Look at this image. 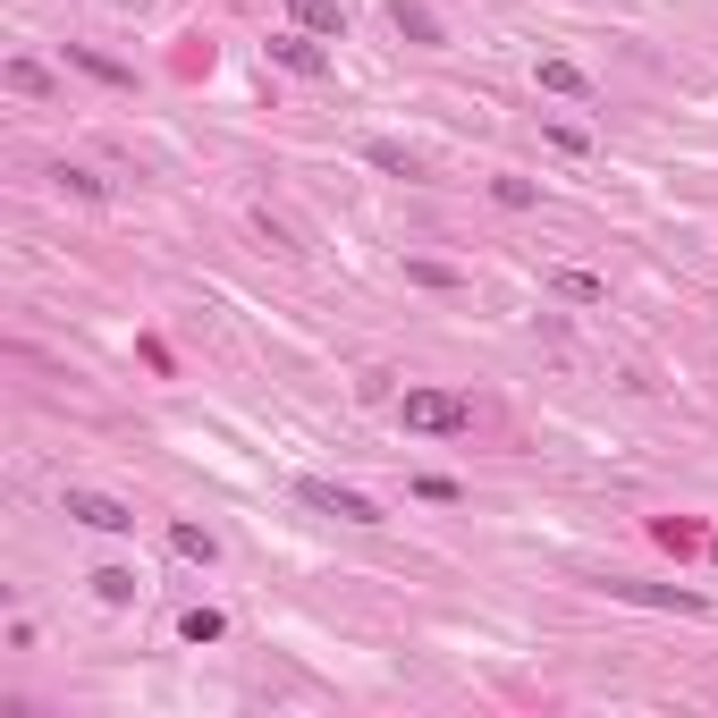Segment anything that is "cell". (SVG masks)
<instances>
[{
  "label": "cell",
  "instance_id": "6",
  "mask_svg": "<svg viewBox=\"0 0 718 718\" xmlns=\"http://www.w3.org/2000/svg\"><path fill=\"white\" fill-rule=\"evenodd\" d=\"M169 550L187 558V567H212V558H220V541H212L203 525H169Z\"/></svg>",
  "mask_w": 718,
  "mask_h": 718
},
{
  "label": "cell",
  "instance_id": "8",
  "mask_svg": "<svg viewBox=\"0 0 718 718\" xmlns=\"http://www.w3.org/2000/svg\"><path fill=\"white\" fill-rule=\"evenodd\" d=\"M541 85H550V94H574V102L592 94V76L574 68V60H541Z\"/></svg>",
  "mask_w": 718,
  "mask_h": 718
},
{
  "label": "cell",
  "instance_id": "14",
  "mask_svg": "<svg viewBox=\"0 0 718 718\" xmlns=\"http://www.w3.org/2000/svg\"><path fill=\"white\" fill-rule=\"evenodd\" d=\"M9 85H18V94H51V76L34 68V60H9Z\"/></svg>",
  "mask_w": 718,
  "mask_h": 718
},
{
  "label": "cell",
  "instance_id": "9",
  "mask_svg": "<svg viewBox=\"0 0 718 718\" xmlns=\"http://www.w3.org/2000/svg\"><path fill=\"white\" fill-rule=\"evenodd\" d=\"M389 25H398L406 43H440V25H431V9H414V0H398V9H389Z\"/></svg>",
  "mask_w": 718,
  "mask_h": 718
},
{
  "label": "cell",
  "instance_id": "11",
  "mask_svg": "<svg viewBox=\"0 0 718 718\" xmlns=\"http://www.w3.org/2000/svg\"><path fill=\"white\" fill-rule=\"evenodd\" d=\"M363 161L389 169V178H414V152H406V144H363Z\"/></svg>",
  "mask_w": 718,
  "mask_h": 718
},
{
  "label": "cell",
  "instance_id": "16",
  "mask_svg": "<svg viewBox=\"0 0 718 718\" xmlns=\"http://www.w3.org/2000/svg\"><path fill=\"white\" fill-rule=\"evenodd\" d=\"M710 558H718V541H710Z\"/></svg>",
  "mask_w": 718,
  "mask_h": 718
},
{
  "label": "cell",
  "instance_id": "13",
  "mask_svg": "<svg viewBox=\"0 0 718 718\" xmlns=\"http://www.w3.org/2000/svg\"><path fill=\"white\" fill-rule=\"evenodd\" d=\"M507 203V212H532V203H541V194H532V178H499V187H490Z\"/></svg>",
  "mask_w": 718,
  "mask_h": 718
},
{
  "label": "cell",
  "instance_id": "12",
  "mask_svg": "<svg viewBox=\"0 0 718 718\" xmlns=\"http://www.w3.org/2000/svg\"><path fill=\"white\" fill-rule=\"evenodd\" d=\"M558 296H567V305H600V279L592 271H558Z\"/></svg>",
  "mask_w": 718,
  "mask_h": 718
},
{
  "label": "cell",
  "instance_id": "3",
  "mask_svg": "<svg viewBox=\"0 0 718 718\" xmlns=\"http://www.w3.org/2000/svg\"><path fill=\"white\" fill-rule=\"evenodd\" d=\"M68 516L85 532H136V507L110 499V490H68Z\"/></svg>",
  "mask_w": 718,
  "mask_h": 718
},
{
  "label": "cell",
  "instance_id": "5",
  "mask_svg": "<svg viewBox=\"0 0 718 718\" xmlns=\"http://www.w3.org/2000/svg\"><path fill=\"white\" fill-rule=\"evenodd\" d=\"M271 60H279L287 76H330V60H321L313 34H271Z\"/></svg>",
  "mask_w": 718,
  "mask_h": 718
},
{
  "label": "cell",
  "instance_id": "7",
  "mask_svg": "<svg viewBox=\"0 0 718 718\" xmlns=\"http://www.w3.org/2000/svg\"><path fill=\"white\" fill-rule=\"evenodd\" d=\"M296 25L305 34H347V9L338 0H296Z\"/></svg>",
  "mask_w": 718,
  "mask_h": 718
},
{
  "label": "cell",
  "instance_id": "4",
  "mask_svg": "<svg viewBox=\"0 0 718 718\" xmlns=\"http://www.w3.org/2000/svg\"><path fill=\"white\" fill-rule=\"evenodd\" d=\"M617 600H651V609H685V617H710V600L685 592V583H617Z\"/></svg>",
  "mask_w": 718,
  "mask_h": 718
},
{
  "label": "cell",
  "instance_id": "15",
  "mask_svg": "<svg viewBox=\"0 0 718 718\" xmlns=\"http://www.w3.org/2000/svg\"><path fill=\"white\" fill-rule=\"evenodd\" d=\"M94 583H102V600H136V574H127V567H102Z\"/></svg>",
  "mask_w": 718,
  "mask_h": 718
},
{
  "label": "cell",
  "instance_id": "10",
  "mask_svg": "<svg viewBox=\"0 0 718 718\" xmlns=\"http://www.w3.org/2000/svg\"><path fill=\"white\" fill-rule=\"evenodd\" d=\"M178 634H187V643H220V634H229V617H220V609H187V617H178Z\"/></svg>",
  "mask_w": 718,
  "mask_h": 718
},
{
  "label": "cell",
  "instance_id": "2",
  "mask_svg": "<svg viewBox=\"0 0 718 718\" xmlns=\"http://www.w3.org/2000/svg\"><path fill=\"white\" fill-rule=\"evenodd\" d=\"M296 499L313 516H338V525H381V507L363 499V490H338V482H296Z\"/></svg>",
  "mask_w": 718,
  "mask_h": 718
},
{
  "label": "cell",
  "instance_id": "1",
  "mask_svg": "<svg viewBox=\"0 0 718 718\" xmlns=\"http://www.w3.org/2000/svg\"><path fill=\"white\" fill-rule=\"evenodd\" d=\"M398 423L431 431V440H456V431H474V398H456V389H406L398 398Z\"/></svg>",
  "mask_w": 718,
  "mask_h": 718
}]
</instances>
